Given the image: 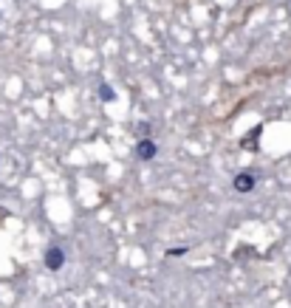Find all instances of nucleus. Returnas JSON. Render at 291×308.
Listing matches in <instances>:
<instances>
[{"mask_svg":"<svg viewBox=\"0 0 291 308\" xmlns=\"http://www.w3.org/2000/svg\"><path fill=\"white\" fill-rule=\"evenodd\" d=\"M45 266H48V272H60V269L65 266V249L51 246L48 252H45Z\"/></svg>","mask_w":291,"mask_h":308,"instance_id":"obj_1","label":"nucleus"},{"mask_svg":"<svg viewBox=\"0 0 291 308\" xmlns=\"http://www.w3.org/2000/svg\"><path fill=\"white\" fill-rule=\"evenodd\" d=\"M158 153V145L153 139H139V145H136V156H139V161H153Z\"/></svg>","mask_w":291,"mask_h":308,"instance_id":"obj_2","label":"nucleus"},{"mask_svg":"<svg viewBox=\"0 0 291 308\" xmlns=\"http://www.w3.org/2000/svg\"><path fill=\"white\" fill-rule=\"evenodd\" d=\"M255 184H257V178L252 173H237L235 175V189H237V193H252Z\"/></svg>","mask_w":291,"mask_h":308,"instance_id":"obj_3","label":"nucleus"},{"mask_svg":"<svg viewBox=\"0 0 291 308\" xmlns=\"http://www.w3.org/2000/svg\"><path fill=\"white\" fill-rule=\"evenodd\" d=\"M99 99H102V102H113V99H116L113 88H110L108 82H102V85H99Z\"/></svg>","mask_w":291,"mask_h":308,"instance_id":"obj_4","label":"nucleus"},{"mask_svg":"<svg viewBox=\"0 0 291 308\" xmlns=\"http://www.w3.org/2000/svg\"><path fill=\"white\" fill-rule=\"evenodd\" d=\"M184 252H187V246L184 249H170V257H178V254H184Z\"/></svg>","mask_w":291,"mask_h":308,"instance_id":"obj_5","label":"nucleus"}]
</instances>
